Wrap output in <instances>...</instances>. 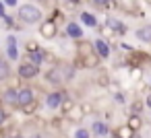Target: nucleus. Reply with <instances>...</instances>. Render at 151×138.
Returning <instances> with one entry per match:
<instances>
[{"label":"nucleus","mask_w":151,"mask_h":138,"mask_svg":"<svg viewBox=\"0 0 151 138\" xmlns=\"http://www.w3.org/2000/svg\"><path fill=\"white\" fill-rule=\"evenodd\" d=\"M91 2H93L95 6H106L108 2H112V0H91Z\"/></svg>","instance_id":"cd10ccee"},{"label":"nucleus","mask_w":151,"mask_h":138,"mask_svg":"<svg viewBox=\"0 0 151 138\" xmlns=\"http://www.w3.org/2000/svg\"><path fill=\"white\" fill-rule=\"evenodd\" d=\"M66 35L73 39H83V27L79 23L70 21V23H66Z\"/></svg>","instance_id":"f8f14e48"},{"label":"nucleus","mask_w":151,"mask_h":138,"mask_svg":"<svg viewBox=\"0 0 151 138\" xmlns=\"http://www.w3.org/2000/svg\"><path fill=\"white\" fill-rule=\"evenodd\" d=\"M79 62H81V66H83V68H97V66H99V56L91 50V52H87V54L79 56Z\"/></svg>","instance_id":"423d86ee"},{"label":"nucleus","mask_w":151,"mask_h":138,"mask_svg":"<svg viewBox=\"0 0 151 138\" xmlns=\"http://www.w3.org/2000/svg\"><path fill=\"white\" fill-rule=\"evenodd\" d=\"M17 74H19L21 78H25V80H33V78L40 76V66L33 64V62H27V60H25V62L17 68Z\"/></svg>","instance_id":"f03ea898"},{"label":"nucleus","mask_w":151,"mask_h":138,"mask_svg":"<svg viewBox=\"0 0 151 138\" xmlns=\"http://www.w3.org/2000/svg\"><path fill=\"white\" fill-rule=\"evenodd\" d=\"M97 85H101V87H108V85H110V78H108L106 72H101V74L97 76Z\"/></svg>","instance_id":"5701e85b"},{"label":"nucleus","mask_w":151,"mask_h":138,"mask_svg":"<svg viewBox=\"0 0 151 138\" xmlns=\"http://www.w3.org/2000/svg\"><path fill=\"white\" fill-rule=\"evenodd\" d=\"M0 19H6V4L0 0Z\"/></svg>","instance_id":"bb28decb"},{"label":"nucleus","mask_w":151,"mask_h":138,"mask_svg":"<svg viewBox=\"0 0 151 138\" xmlns=\"http://www.w3.org/2000/svg\"><path fill=\"white\" fill-rule=\"evenodd\" d=\"M46 80L52 85V87H60L64 85V74H62V64H56L54 68H50L46 72Z\"/></svg>","instance_id":"7ed1b4c3"},{"label":"nucleus","mask_w":151,"mask_h":138,"mask_svg":"<svg viewBox=\"0 0 151 138\" xmlns=\"http://www.w3.org/2000/svg\"><path fill=\"white\" fill-rule=\"evenodd\" d=\"M87 136H91V132H89V130H85V128H81V130H77V132H75V138H87Z\"/></svg>","instance_id":"393cba45"},{"label":"nucleus","mask_w":151,"mask_h":138,"mask_svg":"<svg viewBox=\"0 0 151 138\" xmlns=\"http://www.w3.org/2000/svg\"><path fill=\"white\" fill-rule=\"evenodd\" d=\"M0 62H2V56H0Z\"/></svg>","instance_id":"e433bc0d"},{"label":"nucleus","mask_w":151,"mask_h":138,"mask_svg":"<svg viewBox=\"0 0 151 138\" xmlns=\"http://www.w3.org/2000/svg\"><path fill=\"white\" fill-rule=\"evenodd\" d=\"M147 83H149V87H151V74H149V78H147Z\"/></svg>","instance_id":"c9c22d12"},{"label":"nucleus","mask_w":151,"mask_h":138,"mask_svg":"<svg viewBox=\"0 0 151 138\" xmlns=\"http://www.w3.org/2000/svg\"><path fill=\"white\" fill-rule=\"evenodd\" d=\"M114 99H116L118 103H122V101H124V97H122V93H116V95H114Z\"/></svg>","instance_id":"2f4dec72"},{"label":"nucleus","mask_w":151,"mask_h":138,"mask_svg":"<svg viewBox=\"0 0 151 138\" xmlns=\"http://www.w3.org/2000/svg\"><path fill=\"white\" fill-rule=\"evenodd\" d=\"M147 2H149V4H151V0H147Z\"/></svg>","instance_id":"4c0bfd02"},{"label":"nucleus","mask_w":151,"mask_h":138,"mask_svg":"<svg viewBox=\"0 0 151 138\" xmlns=\"http://www.w3.org/2000/svg\"><path fill=\"white\" fill-rule=\"evenodd\" d=\"M134 134H137V132H134L132 128H128V126H122L120 130H116V136H118V138H132Z\"/></svg>","instance_id":"6ab92c4d"},{"label":"nucleus","mask_w":151,"mask_h":138,"mask_svg":"<svg viewBox=\"0 0 151 138\" xmlns=\"http://www.w3.org/2000/svg\"><path fill=\"white\" fill-rule=\"evenodd\" d=\"M83 111H85V115L91 113V105H89V103H83Z\"/></svg>","instance_id":"7c9ffc66"},{"label":"nucleus","mask_w":151,"mask_h":138,"mask_svg":"<svg viewBox=\"0 0 151 138\" xmlns=\"http://www.w3.org/2000/svg\"><path fill=\"white\" fill-rule=\"evenodd\" d=\"M23 113H27V115H31V113H35V109H37V103L35 101H31V103H27V105H23V107H19Z\"/></svg>","instance_id":"412c9836"},{"label":"nucleus","mask_w":151,"mask_h":138,"mask_svg":"<svg viewBox=\"0 0 151 138\" xmlns=\"http://www.w3.org/2000/svg\"><path fill=\"white\" fill-rule=\"evenodd\" d=\"M145 103H147V107H149V109H151V93H149V95H147V99H145Z\"/></svg>","instance_id":"72a5a7b5"},{"label":"nucleus","mask_w":151,"mask_h":138,"mask_svg":"<svg viewBox=\"0 0 151 138\" xmlns=\"http://www.w3.org/2000/svg\"><path fill=\"white\" fill-rule=\"evenodd\" d=\"M6 6H17V0H4Z\"/></svg>","instance_id":"473e14b6"},{"label":"nucleus","mask_w":151,"mask_h":138,"mask_svg":"<svg viewBox=\"0 0 151 138\" xmlns=\"http://www.w3.org/2000/svg\"><path fill=\"white\" fill-rule=\"evenodd\" d=\"M93 136H108L110 134V128H108V124L106 122H99V120H95L93 124H91V130H89Z\"/></svg>","instance_id":"ddd939ff"},{"label":"nucleus","mask_w":151,"mask_h":138,"mask_svg":"<svg viewBox=\"0 0 151 138\" xmlns=\"http://www.w3.org/2000/svg\"><path fill=\"white\" fill-rule=\"evenodd\" d=\"M19 21L27 23V25H35V23H42V11L33 4H21L19 6Z\"/></svg>","instance_id":"f257e3e1"},{"label":"nucleus","mask_w":151,"mask_h":138,"mask_svg":"<svg viewBox=\"0 0 151 138\" xmlns=\"http://www.w3.org/2000/svg\"><path fill=\"white\" fill-rule=\"evenodd\" d=\"M130 76H134V78L141 76V70H139V68H132V70H130Z\"/></svg>","instance_id":"c756f323"},{"label":"nucleus","mask_w":151,"mask_h":138,"mask_svg":"<svg viewBox=\"0 0 151 138\" xmlns=\"http://www.w3.org/2000/svg\"><path fill=\"white\" fill-rule=\"evenodd\" d=\"M108 29H112L114 33H126V25L118 19H108Z\"/></svg>","instance_id":"dca6fc26"},{"label":"nucleus","mask_w":151,"mask_h":138,"mask_svg":"<svg viewBox=\"0 0 151 138\" xmlns=\"http://www.w3.org/2000/svg\"><path fill=\"white\" fill-rule=\"evenodd\" d=\"M11 78V66H9V62H0V83L2 80H9Z\"/></svg>","instance_id":"a211bd4d"},{"label":"nucleus","mask_w":151,"mask_h":138,"mask_svg":"<svg viewBox=\"0 0 151 138\" xmlns=\"http://www.w3.org/2000/svg\"><path fill=\"white\" fill-rule=\"evenodd\" d=\"M0 101L11 105V107H17V101H19V89H6L2 91V97H0Z\"/></svg>","instance_id":"1a4fd4ad"},{"label":"nucleus","mask_w":151,"mask_h":138,"mask_svg":"<svg viewBox=\"0 0 151 138\" xmlns=\"http://www.w3.org/2000/svg\"><path fill=\"white\" fill-rule=\"evenodd\" d=\"M128 128H132L134 132H139L143 128V120H141V113H130L128 115V122H126Z\"/></svg>","instance_id":"2eb2a0df"},{"label":"nucleus","mask_w":151,"mask_h":138,"mask_svg":"<svg viewBox=\"0 0 151 138\" xmlns=\"http://www.w3.org/2000/svg\"><path fill=\"white\" fill-rule=\"evenodd\" d=\"M68 2H73V4H79V2H81V0H68Z\"/></svg>","instance_id":"f704fd0d"},{"label":"nucleus","mask_w":151,"mask_h":138,"mask_svg":"<svg viewBox=\"0 0 151 138\" xmlns=\"http://www.w3.org/2000/svg\"><path fill=\"white\" fill-rule=\"evenodd\" d=\"M141 111H143V101H132L130 113H141Z\"/></svg>","instance_id":"4be33fe9"},{"label":"nucleus","mask_w":151,"mask_h":138,"mask_svg":"<svg viewBox=\"0 0 151 138\" xmlns=\"http://www.w3.org/2000/svg\"><path fill=\"white\" fill-rule=\"evenodd\" d=\"M137 39L143 43H151V25H143L141 29H137Z\"/></svg>","instance_id":"4468645a"},{"label":"nucleus","mask_w":151,"mask_h":138,"mask_svg":"<svg viewBox=\"0 0 151 138\" xmlns=\"http://www.w3.org/2000/svg\"><path fill=\"white\" fill-rule=\"evenodd\" d=\"M66 95H68L66 91H52V93H48V97H46V105H48L50 109H58V107L62 105V101H64Z\"/></svg>","instance_id":"39448f33"},{"label":"nucleus","mask_w":151,"mask_h":138,"mask_svg":"<svg viewBox=\"0 0 151 138\" xmlns=\"http://www.w3.org/2000/svg\"><path fill=\"white\" fill-rule=\"evenodd\" d=\"M6 117H9V115H6V111H4V107H2V105H0V128H2V126H4V122H6Z\"/></svg>","instance_id":"a878e982"},{"label":"nucleus","mask_w":151,"mask_h":138,"mask_svg":"<svg viewBox=\"0 0 151 138\" xmlns=\"http://www.w3.org/2000/svg\"><path fill=\"white\" fill-rule=\"evenodd\" d=\"M31 101H35V93L31 91V89H19V101H17V107H23V105H27V103H31Z\"/></svg>","instance_id":"9b49d317"},{"label":"nucleus","mask_w":151,"mask_h":138,"mask_svg":"<svg viewBox=\"0 0 151 138\" xmlns=\"http://www.w3.org/2000/svg\"><path fill=\"white\" fill-rule=\"evenodd\" d=\"M40 35L44 37V39H54L56 35H58V25L50 19V21H42V25H40Z\"/></svg>","instance_id":"20e7f679"},{"label":"nucleus","mask_w":151,"mask_h":138,"mask_svg":"<svg viewBox=\"0 0 151 138\" xmlns=\"http://www.w3.org/2000/svg\"><path fill=\"white\" fill-rule=\"evenodd\" d=\"M0 103H2V101H0Z\"/></svg>","instance_id":"58836bf2"},{"label":"nucleus","mask_w":151,"mask_h":138,"mask_svg":"<svg viewBox=\"0 0 151 138\" xmlns=\"http://www.w3.org/2000/svg\"><path fill=\"white\" fill-rule=\"evenodd\" d=\"M81 23L85 27H97V19L91 13H81Z\"/></svg>","instance_id":"f3484780"},{"label":"nucleus","mask_w":151,"mask_h":138,"mask_svg":"<svg viewBox=\"0 0 151 138\" xmlns=\"http://www.w3.org/2000/svg\"><path fill=\"white\" fill-rule=\"evenodd\" d=\"M6 43H9V46H17V37H15V35H9V37H6Z\"/></svg>","instance_id":"c85d7f7f"},{"label":"nucleus","mask_w":151,"mask_h":138,"mask_svg":"<svg viewBox=\"0 0 151 138\" xmlns=\"http://www.w3.org/2000/svg\"><path fill=\"white\" fill-rule=\"evenodd\" d=\"M73 105H75V101H73V99H68V95H66V97H64V101H62V105H60V107H62V111H68V109H70V107H73Z\"/></svg>","instance_id":"b1692460"},{"label":"nucleus","mask_w":151,"mask_h":138,"mask_svg":"<svg viewBox=\"0 0 151 138\" xmlns=\"http://www.w3.org/2000/svg\"><path fill=\"white\" fill-rule=\"evenodd\" d=\"M64 117H66L68 122H75V124H77V122H81V120L85 117L83 105H77V103H75V105H73L68 111H64Z\"/></svg>","instance_id":"6e6552de"},{"label":"nucleus","mask_w":151,"mask_h":138,"mask_svg":"<svg viewBox=\"0 0 151 138\" xmlns=\"http://www.w3.org/2000/svg\"><path fill=\"white\" fill-rule=\"evenodd\" d=\"M93 52L101 58V60H106V58H110V43L106 41V39H95L93 41Z\"/></svg>","instance_id":"0eeeda50"},{"label":"nucleus","mask_w":151,"mask_h":138,"mask_svg":"<svg viewBox=\"0 0 151 138\" xmlns=\"http://www.w3.org/2000/svg\"><path fill=\"white\" fill-rule=\"evenodd\" d=\"M27 62H33V64H37V66H42L44 64V60H46V54L40 50V48H29L27 50V58H25Z\"/></svg>","instance_id":"9d476101"},{"label":"nucleus","mask_w":151,"mask_h":138,"mask_svg":"<svg viewBox=\"0 0 151 138\" xmlns=\"http://www.w3.org/2000/svg\"><path fill=\"white\" fill-rule=\"evenodd\" d=\"M6 56H9V60L17 62V60H19V50H17V46H9V48H6Z\"/></svg>","instance_id":"aec40b11"}]
</instances>
